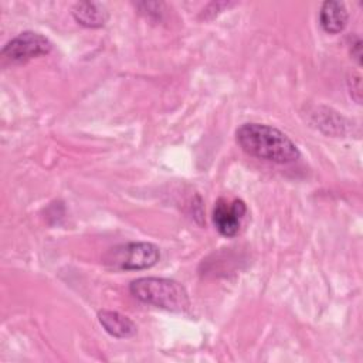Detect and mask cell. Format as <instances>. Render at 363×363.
I'll use <instances>...</instances> for the list:
<instances>
[{"label":"cell","mask_w":363,"mask_h":363,"mask_svg":"<svg viewBox=\"0 0 363 363\" xmlns=\"http://www.w3.org/2000/svg\"><path fill=\"white\" fill-rule=\"evenodd\" d=\"M240 147L258 159L286 164L295 162L301 153L296 145L279 129L264 123H244L235 132Z\"/></svg>","instance_id":"obj_1"},{"label":"cell","mask_w":363,"mask_h":363,"mask_svg":"<svg viewBox=\"0 0 363 363\" xmlns=\"http://www.w3.org/2000/svg\"><path fill=\"white\" fill-rule=\"evenodd\" d=\"M129 291L136 299L172 312H182L190 303L184 286L169 278H138L130 282Z\"/></svg>","instance_id":"obj_2"},{"label":"cell","mask_w":363,"mask_h":363,"mask_svg":"<svg viewBox=\"0 0 363 363\" xmlns=\"http://www.w3.org/2000/svg\"><path fill=\"white\" fill-rule=\"evenodd\" d=\"M160 258L157 245L152 242H126L111 248L104 255V262L115 269H146Z\"/></svg>","instance_id":"obj_3"},{"label":"cell","mask_w":363,"mask_h":363,"mask_svg":"<svg viewBox=\"0 0 363 363\" xmlns=\"http://www.w3.org/2000/svg\"><path fill=\"white\" fill-rule=\"evenodd\" d=\"M52 50V43L34 31H24L11 38L1 50V55L16 64L27 62L33 58L47 55Z\"/></svg>","instance_id":"obj_4"},{"label":"cell","mask_w":363,"mask_h":363,"mask_svg":"<svg viewBox=\"0 0 363 363\" xmlns=\"http://www.w3.org/2000/svg\"><path fill=\"white\" fill-rule=\"evenodd\" d=\"M247 213V206L242 200L218 199L213 210V223L216 230L224 237H234L238 234L241 220Z\"/></svg>","instance_id":"obj_5"},{"label":"cell","mask_w":363,"mask_h":363,"mask_svg":"<svg viewBox=\"0 0 363 363\" xmlns=\"http://www.w3.org/2000/svg\"><path fill=\"white\" fill-rule=\"evenodd\" d=\"M349 20V14L345 3L328 0L322 4L319 13V21L322 28L329 34H337L345 30Z\"/></svg>","instance_id":"obj_6"},{"label":"cell","mask_w":363,"mask_h":363,"mask_svg":"<svg viewBox=\"0 0 363 363\" xmlns=\"http://www.w3.org/2000/svg\"><path fill=\"white\" fill-rule=\"evenodd\" d=\"M72 17L75 21L88 28L104 27L108 21V11L105 7L95 1H79L72 7Z\"/></svg>","instance_id":"obj_7"},{"label":"cell","mask_w":363,"mask_h":363,"mask_svg":"<svg viewBox=\"0 0 363 363\" xmlns=\"http://www.w3.org/2000/svg\"><path fill=\"white\" fill-rule=\"evenodd\" d=\"M98 320L111 336L125 339L132 337L136 333V325L119 312L102 309L98 312Z\"/></svg>","instance_id":"obj_8"},{"label":"cell","mask_w":363,"mask_h":363,"mask_svg":"<svg viewBox=\"0 0 363 363\" xmlns=\"http://www.w3.org/2000/svg\"><path fill=\"white\" fill-rule=\"evenodd\" d=\"M349 89L352 98L360 104L362 102V77L359 74H352V78H349Z\"/></svg>","instance_id":"obj_9"},{"label":"cell","mask_w":363,"mask_h":363,"mask_svg":"<svg viewBox=\"0 0 363 363\" xmlns=\"http://www.w3.org/2000/svg\"><path fill=\"white\" fill-rule=\"evenodd\" d=\"M350 55L359 65H362V40L359 37H354V41L350 44Z\"/></svg>","instance_id":"obj_10"}]
</instances>
